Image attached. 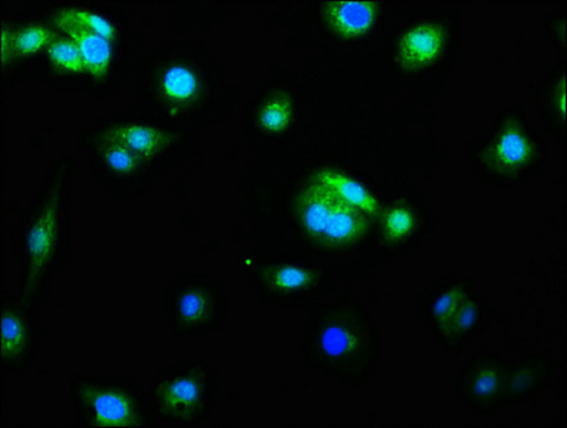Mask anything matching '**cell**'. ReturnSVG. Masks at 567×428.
I'll list each match as a JSON object with an SVG mask.
<instances>
[{"mask_svg":"<svg viewBox=\"0 0 567 428\" xmlns=\"http://www.w3.org/2000/svg\"><path fill=\"white\" fill-rule=\"evenodd\" d=\"M342 99L326 79L308 82L301 126L286 146L254 152L238 187L257 247L310 253L337 272L374 251L382 212L404 182L388 181L386 159L355 146Z\"/></svg>","mask_w":567,"mask_h":428,"instance_id":"obj_1","label":"cell"},{"mask_svg":"<svg viewBox=\"0 0 567 428\" xmlns=\"http://www.w3.org/2000/svg\"><path fill=\"white\" fill-rule=\"evenodd\" d=\"M138 106L177 128L223 124L241 99L200 39L157 44L136 64Z\"/></svg>","mask_w":567,"mask_h":428,"instance_id":"obj_2","label":"cell"},{"mask_svg":"<svg viewBox=\"0 0 567 428\" xmlns=\"http://www.w3.org/2000/svg\"><path fill=\"white\" fill-rule=\"evenodd\" d=\"M78 162L71 154L53 159L41 187L18 214L9 248L21 263L19 295L41 313L52 293L53 278L72 258V191Z\"/></svg>","mask_w":567,"mask_h":428,"instance_id":"obj_3","label":"cell"},{"mask_svg":"<svg viewBox=\"0 0 567 428\" xmlns=\"http://www.w3.org/2000/svg\"><path fill=\"white\" fill-rule=\"evenodd\" d=\"M33 4L44 21L76 44L91 77V96L103 101L121 91L143 49L132 3L58 0Z\"/></svg>","mask_w":567,"mask_h":428,"instance_id":"obj_4","label":"cell"},{"mask_svg":"<svg viewBox=\"0 0 567 428\" xmlns=\"http://www.w3.org/2000/svg\"><path fill=\"white\" fill-rule=\"evenodd\" d=\"M301 350L312 370L348 387H364L380 360V330L362 303H326L307 318Z\"/></svg>","mask_w":567,"mask_h":428,"instance_id":"obj_5","label":"cell"},{"mask_svg":"<svg viewBox=\"0 0 567 428\" xmlns=\"http://www.w3.org/2000/svg\"><path fill=\"white\" fill-rule=\"evenodd\" d=\"M457 52L460 13L454 8L422 4L388 37V71L401 83L430 82L451 72Z\"/></svg>","mask_w":567,"mask_h":428,"instance_id":"obj_6","label":"cell"},{"mask_svg":"<svg viewBox=\"0 0 567 428\" xmlns=\"http://www.w3.org/2000/svg\"><path fill=\"white\" fill-rule=\"evenodd\" d=\"M238 266L258 300L281 308L315 305L338 283L334 268L306 252L244 248Z\"/></svg>","mask_w":567,"mask_h":428,"instance_id":"obj_7","label":"cell"},{"mask_svg":"<svg viewBox=\"0 0 567 428\" xmlns=\"http://www.w3.org/2000/svg\"><path fill=\"white\" fill-rule=\"evenodd\" d=\"M467 154L481 182L506 188L520 186L539 171L546 146L525 109L515 106L497 114Z\"/></svg>","mask_w":567,"mask_h":428,"instance_id":"obj_8","label":"cell"},{"mask_svg":"<svg viewBox=\"0 0 567 428\" xmlns=\"http://www.w3.org/2000/svg\"><path fill=\"white\" fill-rule=\"evenodd\" d=\"M86 129L97 136L121 143L156 167L162 176L190 161L202 139L198 129L173 126L138 104H133L127 111L99 118Z\"/></svg>","mask_w":567,"mask_h":428,"instance_id":"obj_9","label":"cell"},{"mask_svg":"<svg viewBox=\"0 0 567 428\" xmlns=\"http://www.w3.org/2000/svg\"><path fill=\"white\" fill-rule=\"evenodd\" d=\"M308 81L277 68L248 99L240 128L252 152L276 151L296 136L305 114Z\"/></svg>","mask_w":567,"mask_h":428,"instance_id":"obj_10","label":"cell"},{"mask_svg":"<svg viewBox=\"0 0 567 428\" xmlns=\"http://www.w3.org/2000/svg\"><path fill=\"white\" fill-rule=\"evenodd\" d=\"M148 398L154 415L166 425H203L220 405L217 367L200 357L164 366L153 377Z\"/></svg>","mask_w":567,"mask_h":428,"instance_id":"obj_11","label":"cell"},{"mask_svg":"<svg viewBox=\"0 0 567 428\" xmlns=\"http://www.w3.org/2000/svg\"><path fill=\"white\" fill-rule=\"evenodd\" d=\"M69 395L79 421L87 427H147L156 422L151 398L133 373L124 376L73 373Z\"/></svg>","mask_w":567,"mask_h":428,"instance_id":"obj_12","label":"cell"},{"mask_svg":"<svg viewBox=\"0 0 567 428\" xmlns=\"http://www.w3.org/2000/svg\"><path fill=\"white\" fill-rule=\"evenodd\" d=\"M228 293L212 273L188 271L164 288L168 330L177 338H200L223 332L228 323Z\"/></svg>","mask_w":567,"mask_h":428,"instance_id":"obj_13","label":"cell"},{"mask_svg":"<svg viewBox=\"0 0 567 428\" xmlns=\"http://www.w3.org/2000/svg\"><path fill=\"white\" fill-rule=\"evenodd\" d=\"M8 9L2 3V89L12 91L18 83L31 78L53 39V29L34 8L33 2L22 8Z\"/></svg>","mask_w":567,"mask_h":428,"instance_id":"obj_14","label":"cell"},{"mask_svg":"<svg viewBox=\"0 0 567 428\" xmlns=\"http://www.w3.org/2000/svg\"><path fill=\"white\" fill-rule=\"evenodd\" d=\"M78 147L86 153L89 171L114 196L142 197L157 179L163 177L156 167L121 143L97 136L87 129L79 133Z\"/></svg>","mask_w":567,"mask_h":428,"instance_id":"obj_15","label":"cell"},{"mask_svg":"<svg viewBox=\"0 0 567 428\" xmlns=\"http://www.w3.org/2000/svg\"><path fill=\"white\" fill-rule=\"evenodd\" d=\"M386 4L380 2H318L307 9V33L326 49L365 43L384 27Z\"/></svg>","mask_w":567,"mask_h":428,"instance_id":"obj_16","label":"cell"},{"mask_svg":"<svg viewBox=\"0 0 567 428\" xmlns=\"http://www.w3.org/2000/svg\"><path fill=\"white\" fill-rule=\"evenodd\" d=\"M435 221L425 194L408 187L382 212L374 233L377 257H404L434 231Z\"/></svg>","mask_w":567,"mask_h":428,"instance_id":"obj_17","label":"cell"},{"mask_svg":"<svg viewBox=\"0 0 567 428\" xmlns=\"http://www.w3.org/2000/svg\"><path fill=\"white\" fill-rule=\"evenodd\" d=\"M44 338L38 313L17 295L2 297L0 318V367L3 373L22 375L37 361Z\"/></svg>","mask_w":567,"mask_h":428,"instance_id":"obj_18","label":"cell"},{"mask_svg":"<svg viewBox=\"0 0 567 428\" xmlns=\"http://www.w3.org/2000/svg\"><path fill=\"white\" fill-rule=\"evenodd\" d=\"M507 360L495 353H480L456 377V396L467 410L494 417L505 408Z\"/></svg>","mask_w":567,"mask_h":428,"instance_id":"obj_19","label":"cell"},{"mask_svg":"<svg viewBox=\"0 0 567 428\" xmlns=\"http://www.w3.org/2000/svg\"><path fill=\"white\" fill-rule=\"evenodd\" d=\"M31 78L54 92L91 94V77L81 52L71 38L56 29H53L52 42L34 67Z\"/></svg>","mask_w":567,"mask_h":428,"instance_id":"obj_20","label":"cell"},{"mask_svg":"<svg viewBox=\"0 0 567 428\" xmlns=\"http://www.w3.org/2000/svg\"><path fill=\"white\" fill-rule=\"evenodd\" d=\"M474 292L472 281L460 276L437 277L417 297L416 315L422 326L436 336L460 312L466 297Z\"/></svg>","mask_w":567,"mask_h":428,"instance_id":"obj_21","label":"cell"},{"mask_svg":"<svg viewBox=\"0 0 567 428\" xmlns=\"http://www.w3.org/2000/svg\"><path fill=\"white\" fill-rule=\"evenodd\" d=\"M555 365L549 355L537 353L507 360L504 406L522 405L546 390Z\"/></svg>","mask_w":567,"mask_h":428,"instance_id":"obj_22","label":"cell"},{"mask_svg":"<svg viewBox=\"0 0 567 428\" xmlns=\"http://www.w3.org/2000/svg\"><path fill=\"white\" fill-rule=\"evenodd\" d=\"M566 59L557 62L536 88V111L547 131L561 144L566 143Z\"/></svg>","mask_w":567,"mask_h":428,"instance_id":"obj_23","label":"cell"},{"mask_svg":"<svg viewBox=\"0 0 567 428\" xmlns=\"http://www.w3.org/2000/svg\"><path fill=\"white\" fill-rule=\"evenodd\" d=\"M491 303L480 293L472 292L452 320L435 336L450 351H460L465 343L474 340L491 323Z\"/></svg>","mask_w":567,"mask_h":428,"instance_id":"obj_24","label":"cell"},{"mask_svg":"<svg viewBox=\"0 0 567 428\" xmlns=\"http://www.w3.org/2000/svg\"><path fill=\"white\" fill-rule=\"evenodd\" d=\"M545 29L556 51L566 54V9L549 12L545 17Z\"/></svg>","mask_w":567,"mask_h":428,"instance_id":"obj_25","label":"cell"}]
</instances>
